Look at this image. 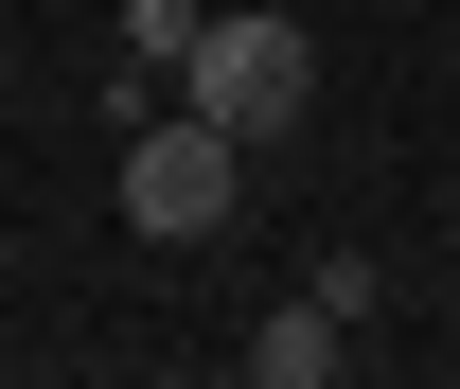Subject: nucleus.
<instances>
[{
  "instance_id": "obj_4",
  "label": "nucleus",
  "mask_w": 460,
  "mask_h": 389,
  "mask_svg": "<svg viewBox=\"0 0 460 389\" xmlns=\"http://www.w3.org/2000/svg\"><path fill=\"white\" fill-rule=\"evenodd\" d=\"M337 372H354V319H337V301H319V283L248 319V389H337Z\"/></svg>"
},
{
  "instance_id": "obj_2",
  "label": "nucleus",
  "mask_w": 460,
  "mask_h": 389,
  "mask_svg": "<svg viewBox=\"0 0 460 389\" xmlns=\"http://www.w3.org/2000/svg\"><path fill=\"white\" fill-rule=\"evenodd\" d=\"M230 213H248V142H230V124L160 107L142 142H124V230H142V248H213Z\"/></svg>"
},
{
  "instance_id": "obj_3",
  "label": "nucleus",
  "mask_w": 460,
  "mask_h": 389,
  "mask_svg": "<svg viewBox=\"0 0 460 389\" xmlns=\"http://www.w3.org/2000/svg\"><path fill=\"white\" fill-rule=\"evenodd\" d=\"M177 54H195V0H124V18H107V107L160 124L177 107Z\"/></svg>"
},
{
  "instance_id": "obj_1",
  "label": "nucleus",
  "mask_w": 460,
  "mask_h": 389,
  "mask_svg": "<svg viewBox=\"0 0 460 389\" xmlns=\"http://www.w3.org/2000/svg\"><path fill=\"white\" fill-rule=\"evenodd\" d=\"M177 107H195V124H230V142H284V124L319 107V36H301V18H266V0H248V18H195Z\"/></svg>"
}]
</instances>
